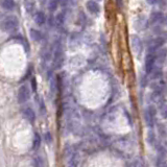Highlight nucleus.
<instances>
[{"instance_id":"obj_1","label":"nucleus","mask_w":167,"mask_h":167,"mask_svg":"<svg viewBox=\"0 0 167 167\" xmlns=\"http://www.w3.org/2000/svg\"><path fill=\"white\" fill-rule=\"evenodd\" d=\"M18 27H19V20L16 16H6L1 21L2 30L6 31V33H13V31L17 30Z\"/></svg>"},{"instance_id":"obj_2","label":"nucleus","mask_w":167,"mask_h":167,"mask_svg":"<svg viewBox=\"0 0 167 167\" xmlns=\"http://www.w3.org/2000/svg\"><path fill=\"white\" fill-rule=\"evenodd\" d=\"M17 98L19 103H24L26 101H28V99L30 98V90L26 85H22L19 88L18 94H17Z\"/></svg>"},{"instance_id":"obj_3","label":"nucleus","mask_w":167,"mask_h":167,"mask_svg":"<svg viewBox=\"0 0 167 167\" xmlns=\"http://www.w3.org/2000/svg\"><path fill=\"white\" fill-rule=\"evenodd\" d=\"M164 43H165V40L164 38H161V37H158V38H155L153 39L152 41L149 42V44H148V54H153L155 51H158L159 49H161L163 47Z\"/></svg>"},{"instance_id":"obj_4","label":"nucleus","mask_w":167,"mask_h":167,"mask_svg":"<svg viewBox=\"0 0 167 167\" xmlns=\"http://www.w3.org/2000/svg\"><path fill=\"white\" fill-rule=\"evenodd\" d=\"M64 52H63V50L61 47L59 48H57L54 52V63H52V65H54V69H57V70H59L63 67V64H64Z\"/></svg>"},{"instance_id":"obj_5","label":"nucleus","mask_w":167,"mask_h":167,"mask_svg":"<svg viewBox=\"0 0 167 167\" xmlns=\"http://www.w3.org/2000/svg\"><path fill=\"white\" fill-rule=\"evenodd\" d=\"M157 62L156 55L153 54H147L145 58V72L147 74H152V72L155 70V64Z\"/></svg>"},{"instance_id":"obj_6","label":"nucleus","mask_w":167,"mask_h":167,"mask_svg":"<svg viewBox=\"0 0 167 167\" xmlns=\"http://www.w3.org/2000/svg\"><path fill=\"white\" fill-rule=\"evenodd\" d=\"M131 45H132V48H133L134 52L137 55H140L142 52L143 49V45H142V41L141 39L139 38L136 34H133L131 37Z\"/></svg>"},{"instance_id":"obj_7","label":"nucleus","mask_w":167,"mask_h":167,"mask_svg":"<svg viewBox=\"0 0 167 167\" xmlns=\"http://www.w3.org/2000/svg\"><path fill=\"white\" fill-rule=\"evenodd\" d=\"M165 22V16L161 12H153L149 16V23L152 25H160Z\"/></svg>"},{"instance_id":"obj_8","label":"nucleus","mask_w":167,"mask_h":167,"mask_svg":"<svg viewBox=\"0 0 167 167\" xmlns=\"http://www.w3.org/2000/svg\"><path fill=\"white\" fill-rule=\"evenodd\" d=\"M22 114H23V117L27 121H30L31 123L34 122V120H36V113H34V111L31 108L25 107L24 109H22Z\"/></svg>"},{"instance_id":"obj_9","label":"nucleus","mask_w":167,"mask_h":167,"mask_svg":"<svg viewBox=\"0 0 167 167\" xmlns=\"http://www.w3.org/2000/svg\"><path fill=\"white\" fill-rule=\"evenodd\" d=\"M86 7H87V10H88V12L90 13V14L97 15V14H99V12H100V6H99V4L97 3L96 1H93V0H90V1H87Z\"/></svg>"},{"instance_id":"obj_10","label":"nucleus","mask_w":167,"mask_h":167,"mask_svg":"<svg viewBox=\"0 0 167 167\" xmlns=\"http://www.w3.org/2000/svg\"><path fill=\"white\" fill-rule=\"evenodd\" d=\"M34 22L40 26L45 24V22H46V16H45L44 12H42V10L37 12L34 16Z\"/></svg>"},{"instance_id":"obj_11","label":"nucleus","mask_w":167,"mask_h":167,"mask_svg":"<svg viewBox=\"0 0 167 167\" xmlns=\"http://www.w3.org/2000/svg\"><path fill=\"white\" fill-rule=\"evenodd\" d=\"M79 161H81V156H79L78 153H73L71 155L70 159H69L68 162V167H78Z\"/></svg>"},{"instance_id":"obj_12","label":"nucleus","mask_w":167,"mask_h":167,"mask_svg":"<svg viewBox=\"0 0 167 167\" xmlns=\"http://www.w3.org/2000/svg\"><path fill=\"white\" fill-rule=\"evenodd\" d=\"M144 120H145V123L148 128H153V124H155V116L152 115L149 112L147 111V109L145 110L144 112Z\"/></svg>"},{"instance_id":"obj_13","label":"nucleus","mask_w":167,"mask_h":167,"mask_svg":"<svg viewBox=\"0 0 167 167\" xmlns=\"http://www.w3.org/2000/svg\"><path fill=\"white\" fill-rule=\"evenodd\" d=\"M167 57V48H165V47H162L161 49L158 50L157 52V55H156V59H157V61L160 64H163L164 61H165Z\"/></svg>"},{"instance_id":"obj_14","label":"nucleus","mask_w":167,"mask_h":167,"mask_svg":"<svg viewBox=\"0 0 167 167\" xmlns=\"http://www.w3.org/2000/svg\"><path fill=\"white\" fill-rule=\"evenodd\" d=\"M1 6H2V9L5 10H13L15 9L16 3H15V1H13V0H2Z\"/></svg>"},{"instance_id":"obj_15","label":"nucleus","mask_w":167,"mask_h":167,"mask_svg":"<svg viewBox=\"0 0 167 167\" xmlns=\"http://www.w3.org/2000/svg\"><path fill=\"white\" fill-rule=\"evenodd\" d=\"M30 36L33 41L34 42H39L42 40V34L41 31H39L38 30H34V28H31L30 30Z\"/></svg>"},{"instance_id":"obj_16","label":"nucleus","mask_w":167,"mask_h":167,"mask_svg":"<svg viewBox=\"0 0 167 167\" xmlns=\"http://www.w3.org/2000/svg\"><path fill=\"white\" fill-rule=\"evenodd\" d=\"M66 21V17H65V13L64 12H61L59 14L57 15V17H55V25L58 26V27H61V26L64 25Z\"/></svg>"},{"instance_id":"obj_17","label":"nucleus","mask_w":167,"mask_h":167,"mask_svg":"<svg viewBox=\"0 0 167 167\" xmlns=\"http://www.w3.org/2000/svg\"><path fill=\"white\" fill-rule=\"evenodd\" d=\"M40 146H41V136H40L38 133H36V134H34V137L33 149H34V150L39 149Z\"/></svg>"},{"instance_id":"obj_18","label":"nucleus","mask_w":167,"mask_h":167,"mask_svg":"<svg viewBox=\"0 0 167 167\" xmlns=\"http://www.w3.org/2000/svg\"><path fill=\"white\" fill-rule=\"evenodd\" d=\"M159 107H160V114L161 116L166 119L167 118V103L166 101H161L159 103Z\"/></svg>"},{"instance_id":"obj_19","label":"nucleus","mask_w":167,"mask_h":167,"mask_svg":"<svg viewBox=\"0 0 167 167\" xmlns=\"http://www.w3.org/2000/svg\"><path fill=\"white\" fill-rule=\"evenodd\" d=\"M59 4H60V2L57 1V0H50V1L48 2V6H47V9H48L49 12L54 13L58 10Z\"/></svg>"},{"instance_id":"obj_20","label":"nucleus","mask_w":167,"mask_h":167,"mask_svg":"<svg viewBox=\"0 0 167 167\" xmlns=\"http://www.w3.org/2000/svg\"><path fill=\"white\" fill-rule=\"evenodd\" d=\"M146 139H147V143L149 145H153V144H155V142H156V135L152 131V129H150V131H148Z\"/></svg>"},{"instance_id":"obj_21","label":"nucleus","mask_w":167,"mask_h":167,"mask_svg":"<svg viewBox=\"0 0 167 167\" xmlns=\"http://www.w3.org/2000/svg\"><path fill=\"white\" fill-rule=\"evenodd\" d=\"M34 1H25L24 2V5H25V10L27 13H30V14H31V13L34 10Z\"/></svg>"},{"instance_id":"obj_22","label":"nucleus","mask_w":167,"mask_h":167,"mask_svg":"<svg viewBox=\"0 0 167 167\" xmlns=\"http://www.w3.org/2000/svg\"><path fill=\"white\" fill-rule=\"evenodd\" d=\"M58 78H52L50 79V83H49V86H50V91L51 93H55V91L58 90Z\"/></svg>"},{"instance_id":"obj_23","label":"nucleus","mask_w":167,"mask_h":167,"mask_svg":"<svg viewBox=\"0 0 167 167\" xmlns=\"http://www.w3.org/2000/svg\"><path fill=\"white\" fill-rule=\"evenodd\" d=\"M161 76H162V70H161V68H155V70L152 72L150 78L153 79H157V78H161Z\"/></svg>"},{"instance_id":"obj_24","label":"nucleus","mask_w":167,"mask_h":167,"mask_svg":"<svg viewBox=\"0 0 167 167\" xmlns=\"http://www.w3.org/2000/svg\"><path fill=\"white\" fill-rule=\"evenodd\" d=\"M158 132H159V135L161 136V138H165L166 137V126L164 125L163 123H160L158 126Z\"/></svg>"},{"instance_id":"obj_25","label":"nucleus","mask_w":167,"mask_h":167,"mask_svg":"<svg viewBox=\"0 0 167 167\" xmlns=\"http://www.w3.org/2000/svg\"><path fill=\"white\" fill-rule=\"evenodd\" d=\"M156 166L157 167H167V161L162 157H159L156 161Z\"/></svg>"},{"instance_id":"obj_26","label":"nucleus","mask_w":167,"mask_h":167,"mask_svg":"<svg viewBox=\"0 0 167 167\" xmlns=\"http://www.w3.org/2000/svg\"><path fill=\"white\" fill-rule=\"evenodd\" d=\"M131 167H144V163H143V161L141 160V159L137 158L133 161Z\"/></svg>"},{"instance_id":"obj_27","label":"nucleus","mask_w":167,"mask_h":167,"mask_svg":"<svg viewBox=\"0 0 167 167\" xmlns=\"http://www.w3.org/2000/svg\"><path fill=\"white\" fill-rule=\"evenodd\" d=\"M41 159H40V157H36L33 159V166L34 167H40L41 166Z\"/></svg>"},{"instance_id":"obj_28","label":"nucleus","mask_w":167,"mask_h":167,"mask_svg":"<svg viewBox=\"0 0 167 167\" xmlns=\"http://www.w3.org/2000/svg\"><path fill=\"white\" fill-rule=\"evenodd\" d=\"M40 112L42 114H45L46 113V108H45V103H44V100L43 99H40Z\"/></svg>"},{"instance_id":"obj_29","label":"nucleus","mask_w":167,"mask_h":167,"mask_svg":"<svg viewBox=\"0 0 167 167\" xmlns=\"http://www.w3.org/2000/svg\"><path fill=\"white\" fill-rule=\"evenodd\" d=\"M45 141L47 143H51L52 142V135L50 132H47L46 134H45Z\"/></svg>"},{"instance_id":"obj_30","label":"nucleus","mask_w":167,"mask_h":167,"mask_svg":"<svg viewBox=\"0 0 167 167\" xmlns=\"http://www.w3.org/2000/svg\"><path fill=\"white\" fill-rule=\"evenodd\" d=\"M31 89H33V92H37V81L34 78H31Z\"/></svg>"},{"instance_id":"obj_31","label":"nucleus","mask_w":167,"mask_h":167,"mask_svg":"<svg viewBox=\"0 0 167 167\" xmlns=\"http://www.w3.org/2000/svg\"><path fill=\"white\" fill-rule=\"evenodd\" d=\"M54 24H55V22H54V17H52V16H50L49 19H48V25L50 26V27H52Z\"/></svg>"},{"instance_id":"obj_32","label":"nucleus","mask_w":167,"mask_h":167,"mask_svg":"<svg viewBox=\"0 0 167 167\" xmlns=\"http://www.w3.org/2000/svg\"><path fill=\"white\" fill-rule=\"evenodd\" d=\"M60 4L62 5V7H65V5H67V2H66V1H60Z\"/></svg>"},{"instance_id":"obj_33","label":"nucleus","mask_w":167,"mask_h":167,"mask_svg":"<svg viewBox=\"0 0 167 167\" xmlns=\"http://www.w3.org/2000/svg\"><path fill=\"white\" fill-rule=\"evenodd\" d=\"M164 23H165V24L167 25V16H165V22H164Z\"/></svg>"}]
</instances>
